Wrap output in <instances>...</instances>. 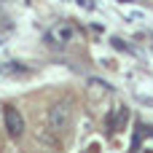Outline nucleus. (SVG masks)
<instances>
[{
	"label": "nucleus",
	"mask_w": 153,
	"mask_h": 153,
	"mask_svg": "<svg viewBox=\"0 0 153 153\" xmlns=\"http://www.w3.org/2000/svg\"><path fill=\"white\" fill-rule=\"evenodd\" d=\"M83 153H97V145H91V148H89V151H83Z\"/></svg>",
	"instance_id": "6e6552de"
},
{
	"label": "nucleus",
	"mask_w": 153,
	"mask_h": 153,
	"mask_svg": "<svg viewBox=\"0 0 153 153\" xmlns=\"http://www.w3.org/2000/svg\"><path fill=\"white\" fill-rule=\"evenodd\" d=\"M75 3H78L81 8H86V11H94V8H97V5H94V0H75Z\"/></svg>",
	"instance_id": "0eeeda50"
},
{
	"label": "nucleus",
	"mask_w": 153,
	"mask_h": 153,
	"mask_svg": "<svg viewBox=\"0 0 153 153\" xmlns=\"http://www.w3.org/2000/svg\"><path fill=\"white\" fill-rule=\"evenodd\" d=\"M3 118H5V129H8L11 137H22L24 134V116L16 108H5L3 110Z\"/></svg>",
	"instance_id": "f03ea898"
},
{
	"label": "nucleus",
	"mask_w": 153,
	"mask_h": 153,
	"mask_svg": "<svg viewBox=\"0 0 153 153\" xmlns=\"http://www.w3.org/2000/svg\"><path fill=\"white\" fill-rule=\"evenodd\" d=\"M70 118H73V108L67 102H56L54 108H48V129L62 134L67 126H70Z\"/></svg>",
	"instance_id": "f257e3e1"
},
{
	"label": "nucleus",
	"mask_w": 153,
	"mask_h": 153,
	"mask_svg": "<svg viewBox=\"0 0 153 153\" xmlns=\"http://www.w3.org/2000/svg\"><path fill=\"white\" fill-rule=\"evenodd\" d=\"M89 91H91L94 100H100V97H108L110 94V86L105 81H89Z\"/></svg>",
	"instance_id": "39448f33"
},
{
	"label": "nucleus",
	"mask_w": 153,
	"mask_h": 153,
	"mask_svg": "<svg viewBox=\"0 0 153 153\" xmlns=\"http://www.w3.org/2000/svg\"><path fill=\"white\" fill-rule=\"evenodd\" d=\"M73 38H75V27H73V24H67V22H59V24L51 30V40H54V43H59V46L73 43Z\"/></svg>",
	"instance_id": "7ed1b4c3"
},
{
	"label": "nucleus",
	"mask_w": 153,
	"mask_h": 153,
	"mask_svg": "<svg viewBox=\"0 0 153 153\" xmlns=\"http://www.w3.org/2000/svg\"><path fill=\"white\" fill-rule=\"evenodd\" d=\"M110 43H113V46H116L118 51H129V46H126V43H124L121 38H110Z\"/></svg>",
	"instance_id": "423d86ee"
},
{
	"label": "nucleus",
	"mask_w": 153,
	"mask_h": 153,
	"mask_svg": "<svg viewBox=\"0 0 153 153\" xmlns=\"http://www.w3.org/2000/svg\"><path fill=\"white\" fill-rule=\"evenodd\" d=\"M126 121H129V108L126 105H116V110L108 116V129L110 132H121L126 126Z\"/></svg>",
	"instance_id": "20e7f679"
}]
</instances>
